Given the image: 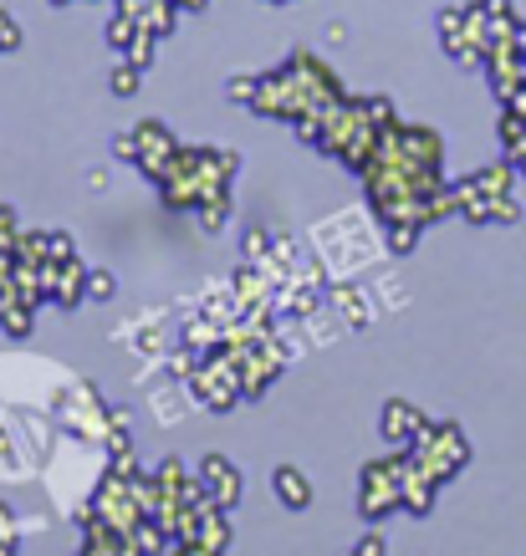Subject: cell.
Instances as JSON below:
<instances>
[{
    "instance_id": "cell-1",
    "label": "cell",
    "mask_w": 526,
    "mask_h": 556,
    "mask_svg": "<svg viewBox=\"0 0 526 556\" xmlns=\"http://www.w3.org/2000/svg\"><path fill=\"white\" fill-rule=\"evenodd\" d=\"M409 455H414V465L429 475V480H455L460 470H465V459H471V444H465V434H460L455 424H429L425 434L409 444Z\"/></svg>"
},
{
    "instance_id": "cell-2",
    "label": "cell",
    "mask_w": 526,
    "mask_h": 556,
    "mask_svg": "<svg viewBox=\"0 0 526 556\" xmlns=\"http://www.w3.org/2000/svg\"><path fill=\"white\" fill-rule=\"evenodd\" d=\"M185 383H189V399H195L200 408H210V414H230V408L246 399V383H240L236 363H230L225 353H215L210 363H200Z\"/></svg>"
},
{
    "instance_id": "cell-3",
    "label": "cell",
    "mask_w": 526,
    "mask_h": 556,
    "mask_svg": "<svg viewBox=\"0 0 526 556\" xmlns=\"http://www.w3.org/2000/svg\"><path fill=\"white\" fill-rule=\"evenodd\" d=\"M399 506H404V455L363 465V480H358V510H363V521H378V516H389Z\"/></svg>"
},
{
    "instance_id": "cell-4",
    "label": "cell",
    "mask_w": 526,
    "mask_h": 556,
    "mask_svg": "<svg viewBox=\"0 0 526 556\" xmlns=\"http://www.w3.org/2000/svg\"><path fill=\"white\" fill-rule=\"evenodd\" d=\"M200 490L215 501L221 510H230L240 501V475H236V465L225 455H204V465H200Z\"/></svg>"
},
{
    "instance_id": "cell-5",
    "label": "cell",
    "mask_w": 526,
    "mask_h": 556,
    "mask_svg": "<svg viewBox=\"0 0 526 556\" xmlns=\"http://www.w3.org/2000/svg\"><path fill=\"white\" fill-rule=\"evenodd\" d=\"M425 429L429 424L414 404H404V399H389V404H384V439H389V444H414Z\"/></svg>"
},
{
    "instance_id": "cell-6",
    "label": "cell",
    "mask_w": 526,
    "mask_h": 556,
    "mask_svg": "<svg viewBox=\"0 0 526 556\" xmlns=\"http://www.w3.org/2000/svg\"><path fill=\"white\" fill-rule=\"evenodd\" d=\"M435 490H440V480H429V475L414 465V455H404V510L409 516H429Z\"/></svg>"
},
{
    "instance_id": "cell-7",
    "label": "cell",
    "mask_w": 526,
    "mask_h": 556,
    "mask_svg": "<svg viewBox=\"0 0 526 556\" xmlns=\"http://www.w3.org/2000/svg\"><path fill=\"white\" fill-rule=\"evenodd\" d=\"M272 490H276V501H281L287 510H306V506H312V480H306L297 465H276Z\"/></svg>"
},
{
    "instance_id": "cell-8",
    "label": "cell",
    "mask_w": 526,
    "mask_h": 556,
    "mask_svg": "<svg viewBox=\"0 0 526 556\" xmlns=\"http://www.w3.org/2000/svg\"><path fill=\"white\" fill-rule=\"evenodd\" d=\"M87 296H92V302H108V296H113V270H87Z\"/></svg>"
},
{
    "instance_id": "cell-9",
    "label": "cell",
    "mask_w": 526,
    "mask_h": 556,
    "mask_svg": "<svg viewBox=\"0 0 526 556\" xmlns=\"http://www.w3.org/2000/svg\"><path fill=\"white\" fill-rule=\"evenodd\" d=\"M113 92H118V98H134L138 92V67L134 62H123V67L113 72Z\"/></svg>"
},
{
    "instance_id": "cell-10",
    "label": "cell",
    "mask_w": 526,
    "mask_h": 556,
    "mask_svg": "<svg viewBox=\"0 0 526 556\" xmlns=\"http://www.w3.org/2000/svg\"><path fill=\"white\" fill-rule=\"evenodd\" d=\"M348 556H389V546H384V536H378V531H368V536H358V546Z\"/></svg>"
},
{
    "instance_id": "cell-11",
    "label": "cell",
    "mask_w": 526,
    "mask_h": 556,
    "mask_svg": "<svg viewBox=\"0 0 526 556\" xmlns=\"http://www.w3.org/2000/svg\"><path fill=\"white\" fill-rule=\"evenodd\" d=\"M21 47V31H16V21L0 11V51H16Z\"/></svg>"
},
{
    "instance_id": "cell-12",
    "label": "cell",
    "mask_w": 526,
    "mask_h": 556,
    "mask_svg": "<svg viewBox=\"0 0 526 556\" xmlns=\"http://www.w3.org/2000/svg\"><path fill=\"white\" fill-rule=\"evenodd\" d=\"M266 245H272V236H266V230H246V255H251V261H261V255H266Z\"/></svg>"
},
{
    "instance_id": "cell-13",
    "label": "cell",
    "mask_w": 526,
    "mask_h": 556,
    "mask_svg": "<svg viewBox=\"0 0 526 556\" xmlns=\"http://www.w3.org/2000/svg\"><path fill=\"white\" fill-rule=\"evenodd\" d=\"M170 556H215V552H204V546H195V541H174Z\"/></svg>"
},
{
    "instance_id": "cell-14",
    "label": "cell",
    "mask_w": 526,
    "mask_h": 556,
    "mask_svg": "<svg viewBox=\"0 0 526 556\" xmlns=\"http://www.w3.org/2000/svg\"><path fill=\"white\" fill-rule=\"evenodd\" d=\"M0 556H16V541L11 536H0Z\"/></svg>"
},
{
    "instance_id": "cell-15",
    "label": "cell",
    "mask_w": 526,
    "mask_h": 556,
    "mask_svg": "<svg viewBox=\"0 0 526 556\" xmlns=\"http://www.w3.org/2000/svg\"><path fill=\"white\" fill-rule=\"evenodd\" d=\"M174 5H185V11H195V5H204V0H174Z\"/></svg>"
},
{
    "instance_id": "cell-16",
    "label": "cell",
    "mask_w": 526,
    "mask_h": 556,
    "mask_svg": "<svg viewBox=\"0 0 526 556\" xmlns=\"http://www.w3.org/2000/svg\"><path fill=\"white\" fill-rule=\"evenodd\" d=\"M272 5H276V0H272Z\"/></svg>"
}]
</instances>
